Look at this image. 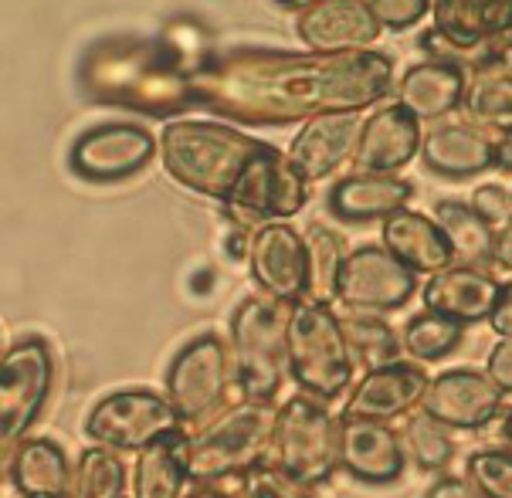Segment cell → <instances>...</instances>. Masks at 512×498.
Listing matches in <instances>:
<instances>
[{
	"instance_id": "ee69618b",
	"label": "cell",
	"mask_w": 512,
	"mask_h": 498,
	"mask_svg": "<svg viewBox=\"0 0 512 498\" xmlns=\"http://www.w3.org/2000/svg\"><path fill=\"white\" fill-rule=\"evenodd\" d=\"M489 65H496L499 72H506V75H512V45H506V48H499L496 51V58L489 61Z\"/></svg>"
},
{
	"instance_id": "ffe728a7",
	"label": "cell",
	"mask_w": 512,
	"mask_h": 498,
	"mask_svg": "<svg viewBox=\"0 0 512 498\" xmlns=\"http://www.w3.org/2000/svg\"><path fill=\"white\" fill-rule=\"evenodd\" d=\"M411 197L414 187L407 180L387 177V173H353V177L333 183L326 204L340 221L367 224V221H387L390 214L404 211Z\"/></svg>"
},
{
	"instance_id": "836d02e7",
	"label": "cell",
	"mask_w": 512,
	"mask_h": 498,
	"mask_svg": "<svg viewBox=\"0 0 512 498\" xmlns=\"http://www.w3.org/2000/svg\"><path fill=\"white\" fill-rule=\"evenodd\" d=\"M468 485L482 498H512V451L485 448L468 454Z\"/></svg>"
},
{
	"instance_id": "4fadbf2b",
	"label": "cell",
	"mask_w": 512,
	"mask_h": 498,
	"mask_svg": "<svg viewBox=\"0 0 512 498\" xmlns=\"http://www.w3.org/2000/svg\"><path fill=\"white\" fill-rule=\"evenodd\" d=\"M248 268L258 288L275 302L299 305L306 302L309 272H306V244L292 224H265L251 234Z\"/></svg>"
},
{
	"instance_id": "e0dca14e",
	"label": "cell",
	"mask_w": 512,
	"mask_h": 498,
	"mask_svg": "<svg viewBox=\"0 0 512 498\" xmlns=\"http://www.w3.org/2000/svg\"><path fill=\"white\" fill-rule=\"evenodd\" d=\"M363 122L357 112H329V116H316L302 122L299 136L292 139L285 160L302 180H326L350 160L357 150Z\"/></svg>"
},
{
	"instance_id": "b9f144b4",
	"label": "cell",
	"mask_w": 512,
	"mask_h": 498,
	"mask_svg": "<svg viewBox=\"0 0 512 498\" xmlns=\"http://www.w3.org/2000/svg\"><path fill=\"white\" fill-rule=\"evenodd\" d=\"M184 498H238V495L228 492V488H221V485H194Z\"/></svg>"
},
{
	"instance_id": "52a82bcc",
	"label": "cell",
	"mask_w": 512,
	"mask_h": 498,
	"mask_svg": "<svg viewBox=\"0 0 512 498\" xmlns=\"http://www.w3.org/2000/svg\"><path fill=\"white\" fill-rule=\"evenodd\" d=\"M265 465L299 485H323L340 468V421L316 397H292L275 410Z\"/></svg>"
},
{
	"instance_id": "ac0fdd59",
	"label": "cell",
	"mask_w": 512,
	"mask_h": 498,
	"mask_svg": "<svg viewBox=\"0 0 512 498\" xmlns=\"http://www.w3.org/2000/svg\"><path fill=\"white\" fill-rule=\"evenodd\" d=\"M421 150V122L411 116L407 109L384 106L363 122L357 150H353V160H357L360 173H394L407 166Z\"/></svg>"
},
{
	"instance_id": "f35d334b",
	"label": "cell",
	"mask_w": 512,
	"mask_h": 498,
	"mask_svg": "<svg viewBox=\"0 0 512 498\" xmlns=\"http://www.w3.org/2000/svg\"><path fill=\"white\" fill-rule=\"evenodd\" d=\"M489 322L502 339H512V282L499 288V299H496V309H492Z\"/></svg>"
},
{
	"instance_id": "7c38bea8",
	"label": "cell",
	"mask_w": 512,
	"mask_h": 498,
	"mask_svg": "<svg viewBox=\"0 0 512 498\" xmlns=\"http://www.w3.org/2000/svg\"><path fill=\"white\" fill-rule=\"evenodd\" d=\"M156 153V139L136 122H102L75 139L68 163L89 183H119L146 170Z\"/></svg>"
},
{
	"instance_id": "d4e9b609",
	"label": "cell",
	"mask_w": 512,
	"mask_h": 498,
	"mask_svg": "<svg viewBox=\"0 0 512 498\" xmlns=\"http://www.w3.org/2000/svg\"><path fill=\"white\" fill-rule=\"evenodd\" d=\"M21 498H68L72 488V465L65 458V448L48 438H31L17 451L11 475Z\"/></svg>"
},
{
	"instance_id": "f6af8a7d",
	"label": "cell",
	"mask_w": 512,
	"mask_h": 498,
	"mask_svg": "<svg viewBox=\"0 0 512 498\" xmlns=\"http://www.w3.org/2000/svg\"><path fill=\"white\" fill-rule=\"evenodd\" d=\"M506 438L512 441V410H509V417H506Z\"/></svg>"
},
{
	"instance_id": "6da1fadb",
	"label": "cell",
	"mask_w": 512,
	"mask_h": 498,
	"mask_svg": "<svg viewBox=\"0 0 512 498\" xmlns=\"http://www.w3.org/2000/svg\"><path fill=\"white\" fill-rule=\"evenodd\" d=\"M394 65L380 51L292 55L234 48L190 72V106L245 126H289L329 112H360L390 92Z\"/></svg>"
},
{
	"instance_id": "5bb4252c",
	"label": "cell",
	"mask_w": 512,
	"mask_h": 498,
	"mask_svg": "<svg viewBox=\"0 0 512 498\" xmlns=\"http://www.w3.org/2000/svg\"><path fill=\"white\" fill-rule=\"evenodd\" d=\"M502 404V390L485 377L482 370H458L438 373L435 380H428V387L421 393V414H428L431 421H438L441 427H475L489 424L496 417V410Z\"/></svg>"
},
{
	"instance_id": "7bdbcfd3",
	"label": "cell",
	"mask_w": 512,
	"mask_h": 498,
	"mask_svg": "<svg viewBox=\"0 0 512 498\" xmlns=\"http://www.w3.org/2000/svg\"><path fill=\"white\" fill-rule=\"evenodd\" d=\"M496 166L512 173V133L502 136V143H496Z\"/></svg>"
},
{
	"instance_id": "603a6c76",
	"label": "cell",
	"mask_w": 512,
	"mask_h": 498,
	"mask_svg": "<svg viewBox=\"0 0 512 498\" xmlns=\"http://www.w3.org/2000/svg\"><path fill=\"white\" fill-rule=\"evenodd\" d=\"M384 251L404 268L418 272H445L451 268V248L441 227L418 211H397L384 221Z\"/></svg>"
},
{
	"instance_id": "7a4b0ae2",
	"label": "cell",
	"mask_w": 512,
	"mask_h": 498,
	"mask_svg": "<svg viewBox=\"0 0 512 498\" xmlns=\"http://www.w3.org/2000/svg\"><path fill=\"white\" fill-rule=\"evenodd\" d=\"M262 146V139L238 133L231 126L180 119L163 126L160 160L170 180H177L184 190L224 200Z\"/></svg>"
},
{
	"instance_id": "2e32d148",
	"label": "cell",
	"mask_w": 512,
	"mask_h": 498,
	"mask_svg": "<svg viewBox=\"0 0 512 498\" xmlns=\"http://www.w3.org/2000/svg\"><path fill=\"white\" fill-rule=\"evenodd\" d=\"M424 387H428V377H424L418 363H387L377 366V370H367V377L357 383V390L346 400L340 421L387 424L418 407Z\"/></svg>"
},
{
	"instance_id": "1f68e13d",
	"label": "cell",
	"mask_w": 512,
	"mask_h": 498,
	"mask_svg": "<svg viewBox=\"0 0 512 498\" xmlns=\"http://www.w3.org/2000/svg\"><path fill=\"white\" fill-rule=\"evenodd\" d=\"M340 322H343L346 343H350L353 363L360 360L367 370L397 363V349H401V343H397L394 329H390L384 319H377V316H340Z\"/></svg>"
},
{
	"instance_id": "ba28073f",
	"label": "cell",
	"mask_w": 512,
	"mask_h": 498,
	"mask_svg": "<svg viewBox=\"0 0 512 498\" xmlns=\"http://www.w3.org/2000/svg\"><path fill=\"white\" fill-rule=\"evenodd\" d=\"M309 200V183L292 170L285 153L275 146H262L231 194L221 200L224 217L238 227V231H258L265 224H282L295 217Z\"/></svg>"
},
{
	"instance_id": "ab89813d",
	"label": "cell",
	"mask_w": 512,
	"mask_h": 498,
	"mask_svg": "<svg viewBox=\"0 0 512 498\" xmlns=\"http://www.w3.org/2000/svg\"><path fill=\"white\" fill-rule=\"evenodd\" d=\"M424 498H482V495L475 492L465 478H438V482L428 488V495H424Z\"/></svg>"
},
{
	"instance_id": "bcb514c9",
	"label": "cell",
	"mask_w": 512,
	"mask_h": 498,
	"mask_svg": "<svg viewBox=\"0 0 512 498\" xmlns=\"http://www.w3.org/2000/svg\"><path fill=\"white\" fill-rule=\"evenodd\" d=\"M0 356H4V343H0Z\"/></svg>"
},
{
	"instance_id": "9c48e42d",
	"label": "cell",
	"mask_w": 512,
	"mask_h": 498,
	"mask_svg": "<svg viewBox=\"0 0 512 498\" xmlns=\"http://www.w3.org/2000/svg\"><path fill=\"white\" fill-rule=\"evenodd\" d=\"M228 380H231V360L228 343L221 336L204 332L194 336L173 353L167 366V404L177 414L180 427H204L218 417V410L228 400Z\"/></svg>"
},
{
	"instance_id": "d590c367",
	"label": "cell",
	"mask_w": 512,
	"mask_h": 498,
	"mask_svg": "<svg viewBox=\"0 0 512 498\" xmlns=\"http://www.w3.org/2000/svg\"><path fill=\"white\" fill-rule=\"evenodd\" d=\"M472 207L475 214H479V221L485 227H492V234L499 231L502 224L512 217V190H506L502 183H485L472 194Z\"/></svg>"
},
{
	"instance_id": "277c9868",
	"label": "cell",
	"mask_w": 512,
	"mask_h": 498,
	"mask_svg": "<svg viewBox=\"0 0 512 498\" xmlns=\"http://www.w3.org/2000/svg\"><path fill=\"white\" fill-rule=\"evenodd\" d=\"M289 316L292 305L275 302L268 295L245 299L231 316L228 332V360L231 377L245 400L272 404L275 393L282 390L285 370H289Z\"/></svg>"
},
{
	"instance_id": "74e56055",
	"label": "cell",
	"mask_w": 512,
	"mask_h": 498,
	"mask_svg": "<svg viewBox=\"0 0 512 498\" xmlns=\"http://www.w3.org/2000/svg\"><path fill=\"white\" fill-rule=\"evenodd\" d=\"M502 393H512V339H499L489 353V370H485Z\"/></svg>"
},
{
	"instance_id": "8fae6325",
	"label": "cell",
	"mask_w": 512,
	"mask_h": 498,
	"mask_svg": "<svg viewBox=\"0 0 512 498\" xmlns=\"http://www.w3.org/2000/svg\"><path fill=\"white\" fill-rule=\"evenodd\" d=\"M418 292V275L394 261L377 244H363L343 258L340 285H336V299L350 312H390L411 302Z\"/></svg>"
},
{
	"instance_id": "4316f807",
	"label": "cell",
	"mask_w": 512,
	"mask_h": 498,
	"mask_svg": "<svg viewBox=\"0 0 512 498\" xmlns=\"http://www.w3.org/2000/svg\"><path fill=\"white\" fill-rule=\"evenodd\" d=\"M435 224L445 234L448 248H451V261H458V268H475V272H485V265L492 261V227H485L479 221V214L472 207L458 204V200H441L435 211Z\"/></svg>"
},
{
	"instance_id": "f1b7e54d",
	"label": "cell",
	"mask_w": 512,
	"mask_h": 498,
	"mask_svg": "<svg viewBox=\"0 0 512 498\" xmlns=\"http://www.w3.org/2000/svg\"><path fill=\"white\" fill-rule=\"evenodd\" d=\"M465 109L482 126L512 133V75L499 72L496 65L479 68L472 85H465Z\"/></svg>"
},
{
	"instance_id": "e575fe53",
	"label": "cell",
	"mask_w": 512,
	"mask_h": 498,
	"mask_svg": "<svg viewBox=\"0 0 512 498\" xmlns=\"http://www.w3.org/2000/svg\"><path fill=\"white\" fill-rule=\"evenodd\" d=\"M245 498H312L306 485H299L295 478L282 475L272 465H258L245 475Z\"/></svg>"
},
{
	"instance_id": "30bf717a",
	"label": "cell",
	"mask_w": 512,
	"mask_h": 498,
	"mask_svg": "<svg viewBox=\"0 0 512 498\" xmlns=\"http://www.w3.org/2000/svg\"><path fill=\"white\" fill-rule=\"evenodd\" d=\"M85 438L109 451H143L150 444L184 431L167 404V397L153 390H116L95 400L85 414Z\"/></svg>"
},
{
	"instance_id": "d6a6232c",
	"label": "cell",
	"mask_w": 512,
	"mask_h": 498,
	"mask_svg": "<svg viewBox=\"0 0 512 498\" xmlns=\"http://www.w3.org/2000/svg\"><path fill=\"white\" fill-rule=\"evenodd\" d=\"M404 438H407V448H411V454H414V461H418L424 471L445 468L451 461V454H455V441H451L448 427L431 421L428 414H411V417H407Z\"/></svg>"
},
{
	"instance_id": "3957f363",
	"label": "cell",
	"mask_w": 512,
	"mask_h": 498,
	"mask_svg": "<svg viewBox=\"0 0 512 498\" xmlns=\"http://www.w3.org/2000/svg\"><path fill=\"white\" fill-rule=\"evenodd\" d=\"M275 407L258 400H241L221 410L214 421L187 434V482L221 485L224 478H245L268 461Z\"/></svg>"
},
{
	"instance_id": "484cf974",
	"label": "cell",
	"mask_w": 512,
	"mask_h": 498,
	"mask_svg": "<svg viewBox=\"0 0 512 498\" xmlns=\"http://www.w3.org/2000/svg\"><path fill=\"white\" fill-rule=\"evenodd\" d=\"M187 434L177 431L170 438L140 451L133 468V498H180L187 485Z\"/></svg>"
},
{
	"instance_id": "8992f818",
	"label": "cell",
	"mask_w": 512,
	"mask_h": 498,
	"mask_svg": "<svg viewBox=\"0 0 512 498\" xmlns=\"http://www.w3.org/2000/svg\"><path fill=\"white\" fill-rule=\"evenodd\" d=\"M55 387V356L41 336H24L0 356V482L28 441Z\"/></svg>"
},
{
	"instance_id": "cb8c5ba5",
	"label": "cell",
	"mask_w": 512,
	"mask_h": 498,
	"mask_svg": "<svg viewBox=\"0 0 512 498\" xmlns=\"http://www.w3.org/2000/svg\"><path fill=\"white\" fill-rule=\"evenodd\" d=\"M465 85V68L445 65V61H421L404 72L397 106L411 112L418 122L448 116L465 99Z\"/></svg>"
},
{
	"instance_id": "f546056e",
	"label": "cell",
	"mask_w": 512,
	"mask_h": 498,
	"mask_svg": "<svg viewBox=\"0 0 512 498\" xmlns=\"http://www.w3.org/2000/svg\"><path fill=\"white\" fill-rule=\"evenodd\" d=\"M126 492V465L116 451L89 448L82 451L72 468V488L68 498H123Z\"/></svg>"
},
{
	"instance_id": "d6986e66",
	"label": "cell",
	"mask_w": 512,
	"mask_h": 498,
	"mask_svg": "<svg viewBox=\"0 0 512 498\" xmlns=\"http://www.w3.org/2000/svg\"><path fill=\"white\" fill-rule=\"evenodd\" d=\"M340 468L363 485H394L404 475V448L387 424L340 421Z\"/></svg>"
},
{
	"instance_id": "83f0119b",
	"label": "cell",
	"mask_w": 512,
	"mask_h": 498,
	"mask_svg": "<svg viewBox=\"0 0 512 498\" xmlns=\"http://www.w3.org/2000/svg\"><path fill=\"white\" fill-rule=\"evenodd\" d=\"M302 244H306V272H309V292L306 302H323L329 305L336 299V285H340V272H343V238L333 231V227L312 221L302 234Z\"/></svg>"
},
{
	"instance_id": "44dd1931",
	"label": "cell",
	"mask_w": 512,
	"mask_h": 498,
	"mask_svg": "<svg viewBox=\"0 0 512 498\" xmlns=\"http://www.w3.org/2000/svg\"><path fill=\"white\" fill-rule=\"evenodd\" d=\"M499 282L489 272H475V268H445V272L431 275L424 285V305L428 312L448 316L455 322H479L489 319L499 299Z\"/></svg>"
},
{
	"instance_id": "7402d4cb",
	"label": "cell",
	"mask_w": 512,
	"mask_h": 498,
	"mask_svg": "<svg viewBox=\"0 0 512 498\" xmlns=\"http://www.w3.org/2000/svg\"><path fill=\"white\" fill-rule=\"evenodd\" d=\"M421 160L441 177H475L496 166V143L475 126L445 122L421 136Z\"/></svg>"
},
{
	"instance_id": "60d3db41",
	"label": "cell",
	"mask_w": 512,
	"mask_h": 498,
	"mask_svg": "<svg viewBox=\"0 0 512 498\" xmlns=\"http://www.w3.org/2000/svg\"><path fill=\"white\" fill-rule=\"evenodd\" d=\"M492 261L499 268H509L512 272V217L496 231V241H492Z\"/></svg>"
},
{
	"instance_id": "5b68a950",
	"label": "cell",
	"mask_w": 512,
	"mask_h": 498,
	"mask_svg": "<svg viewBox=\"0 0 512 498\" xmlns=\"http://www.w3.org/2000/svg\"><path fill=\"white\" fill-rule=\"evenodd\" d=\"M289 373L302 393L316 400H333L353 383V353L343 336V322L333 305L299 302L289 316Z\"/></svg>"
},
{
	"instance_id": "9a60e30c",
	"label": "cell",
	"mask_w": 512,
	"mask_h": 498,
	"mask_svg": "<svg viewBox=\"0 0 512 498\" xmlns=\"http://www.w3.org/2000/svg\"><path fill=\"white\" fill-rule=\"evenodd\" d=\"M302 45L312 55H346L367 51L380 38V24L370 14L367 0H316L299 11L295 21Z\"/></svg>"
},
{
	"instance_id": "4dcf8cb0",
	"label": "cell",
	"mask_w": 512,
	"mask_h": 498,
	"mask_svg": "<svg viewBox=\"0 0 512 498\" xmlns=\"http://www.w3.org/2000/svg\"><path fill=\"white\" fill-rule=\"evenodd\" d=\"M462 332H465L462 322H455L448 316H438V312H421V316H414L404 326L401 346H404V353L411 356V360L431 363V360L448 356L451 349L462 343Z\"/></svg>"
},
{
	"instance_id": "8d00e7d4",
	"label": "cell",
	"mask_w": 512,
	"mask_h": 498,
	"mask_svg": "<svg viewBox=\"0 0 512 498\" xmlns=\"http://www.w3.org/2000/svg\"><path fill=\"white\" fill-rule=\"evenodd\" d=\"M428 11L431 4L424 0H370V14L377 17L380 28H411Z\"/></svg>"
}]
</instances>
